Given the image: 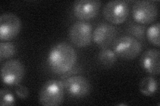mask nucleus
Wrapping results in <instances>:
<instances>
[{"label":"nucleus","mask_w":160,"mask_h":106,"mask_svg":"<svg viewBox=\"0 0 160 106\" xmlns=\"http://www.w3.org/2000/svg\"><path fill=\"white\" fill-rule=\"evenodd\" d=\"M76 51L66 43H59L50 49L48 64L50 70L57 74H64L73 69L76 64Z\"/></svg>","instance_id":"nucleus-1"},{"label":"nucleus","mask_w":160,"mask_h":106,"mask_svg":"<svg viewBox=\"0 0 160 106\" xmlns=\"http://www.w3.org/2000/svg\"><path fill=\"white\" fill-rule=\"evenodd\" d=\"M63 82L58 80H49L45 83L39 94V104L44 106L61 105L64 98Z\"/></svg>","instance_id":"nucleus-2"},{"label":"nucleus","mask_w":160,"mask_h":106,"mask_svg":"<svg viewBox=\"0 0 160 106\" xmlns=\"http://www.w3.org/2000/svg\"><path fill=\"white\" fill-rule=\"evenodd\" d=\"M113 50L118 57L124 60H133L142 52V45L138 39L125 35L115 40Z\"/></svg>","instance_id":"nucleus-3"},{"label":"nucleus","mask_w":160,"mask_h":106,"mask_svg":"<svg viewBox=\"0 0 160 106\" xmlns=\"http://www.w3.org/2000/svg\"><path fill=\"white\" fill-rule=\"evenodd\" d=\"M129 14V3L123 0L108 2L103 9L104 18L109 23L119 25L126 21Z\"/></svg>","instance_id":"nucleus-4"},{"label":"nucleus","mask_w":160,"mask_h":106,"mask_svg":"<svg viewBox=\"0 0 160 106\" xmlns=\"http://www.w3.org/2000/svg\"><path fill=\"white\" fill-rule=\"evenodd\" d=\"M25 75V67L19 60L11 59L2 64L1 76L4 84L16 86L22 81Z\"/></svg>","instance_id":"nucleus-5"},{"label":"nucleus","mask_w":160,"mask_h":106,"mask_svg":"<svg viewBox=\"0 0 160 106\" xmlns=\"http://www.w3.org/2000/svg\"><path fill=\"white\" fill-rule=\"evenodd\" d=\"M132 16L139 24H150L158 16L157 5L151 1H138L132 7Z\"/></svg>","instance_id":"nucleus-6"},{"label":"nucleus","mask_w":160,"mask_h":106,"mask_svg":"<svg viewBox=\"0 0 160 106\" xmlns=\"http://www.w3.org/2000/svg\"><path fill=\"white\" fill-rule=\"evenodd\" d=\"M92 25L88 22L79 21L73 23L69 29V36L72 43L78 47H86L92 41Z\"/></svg>","instance_id":"nucleus-7"},{"label":"nucleus","mask_w":160,"mask_h":106,"mask_svg":"<svg viewBox=\"0 0 160 106\" xmlns=\"http://www.w3.org/2000/svg\"><path fill=\"white\" fill-rule=\"evenodd\" d=\"M22 29L21 20L16 14L5 13L0 16V39L9 41L16 37Z\"/></svg>","instance_id":"nucleus-8"},{"label":"nucleus","mask_w":160,"mask_h":106,"mask_svg":"<svg viewBox=\"0 0 160 106\" xmlns=\"http://www.w3.org/2000/svg\"><path fill=\"white\" fill-rule=\"evenodd\" d=\"M63 84L68 94L74 98H85L91 90V85L89 80L81 75L68 77L63 82Z\"/></svg>","instance_id":"nucleus-9"},{"label":"nucleus","mask_w":160,"mask_h":106,"mask_svg":"<svg viewBox=\"0 0 160 106\" xmlns=\"http://www.w3.org/2000/svg\"><path fill=\"white\" fill-rule=\"evenodd\" d=\"M101 5L98 0H78L73 3V13L80 21H88L98 16Z\"/></svg>","instance_id":"nucleus-10"},{"label":"nucleus","mask_w":160,"mask_h":106,"mask_svg":"<svg viewBox=\"0 0 160 106\" xmlns=\"http://www.w3.org/2000/svg\"><path fill=\"white\" fill-rule=\"evenodd\" d=\"M116 35L117 29L113 25L102 23L99 24L93 31L92 40L102 49L107 48L113 43Z\"/></svg>","instance_id":"nucleus-11"},{"label":"nucleus","mask_w":160,"mask_h":106,"mask_svg":"<svg viewBox=\"0 0 160 106\" xmlns=\"http://www.w3.org/2000/svg\"><path fill=\"white\" fill-rule=\"evenodd\" d=\"M140 65L148 73L152 75H159L160 72L159 50L151 48L145 51L140 58Z\"/></svg>","instance_id":"nucleus-12"},{"label":"nucleus","mask_w":160,"mask_h":106,"mask_svg":"<svg viewBox=\"0 0 160 106\" xmlns=\"http://www.w3.org/2000/svg\"><path fill=\"white\" fill-rule=\"evenodd\" d=\"M139 89L141 93L146 96H153L158 90V82L152 76L143 78L139 84Z\"/></svg>","instance_id":"nucleus-13"},{"label":"nucleus","mask_w":160,"mask_h":106,"mask_svg":"<svg viewBox=\"0 0 160 106\" xmlns=\"http://www.w3.org/2000/svg\"><path fill=\"white\" fill-rule=\"evenodd\" d=\"M99 62L105 67H112L115 64L118 60V56L113 50L109 48H102L99 52L98 56Z\"/></svg>","instance_id":"nucleus-14"},{"label":"nucleus","mask_w":160,"mask_h":106,"mask_svg":"<svg viewBox=\"0 0 160 106\" xmlns=\"http://www.w3.org/2000/svg\"><path fill=\"white\" fill-rule=\"evenodd\" d=\"M16 53V47L10 42H2L0 43V61L13 57Z\"/></svg>","instance_id":"nucleus-15"},{"label":"nucleus","mask_w":160,"mask_h":106,"mask_svg":"<svg viewBox=\"0 0 160 106\" xmlns=\"http://www.w3.org/2000/svg\"><path fill=\"white\" fill-rule=\"evenodd\" d=\"M159 23L152 25L146 31V37L149 42L154 46L159 47Z\"/></svg>","instance_id":"nucleus-16"},{"label":"nucleus","mask_w":160,"mask_h":106,"mask_svg":"<svg viewBox=\"0 0 160 106\" xmlns=\"http://www.w3.org/2000/svg\"><path fill=\"white\" fill-rule=\"evenodd\" d=\"M128 33L134 37L135 39L139 40H143L146 33V27L139 23H130L128 27Z\"/></svg>","instance_id":"nucleus-17"},{"label":"nucleus","mask_w":160,"mask_h":106,"mask_svg":"<svg viewBox=\"0 0 160 106\" xmlns=\"http://www.w3.org/2000/svg\"><path fill=\"white\" fill-rule=\"evenodd\" d=\"M16 104L13 94L8 89H2L0 92V105L2 106H12Z\"/></svg>","instance_id":"nucleus-18"},{"label":"nucleus","mask_w":160,"mask_h":106,"mask_svg":"<svg viewBox=\"0 0 160 106\" xmlns=\"http://www.w3.org/2000/svg\"><path fill=\"white\" fill-rule=\"evenodd\" d=\"M15 92H16L18 98L22 99L27 98L29 95L28 88L21 84H18L15 86Z\"/></svg>","instance_id":"nucleus-19"}]
</instances>
